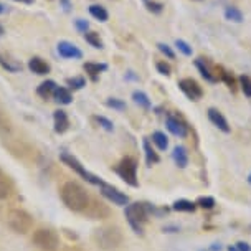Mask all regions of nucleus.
<instances>
[{
	"label": "nucleus",
	"mask_w": 251,
	"mask_h": 251,
	"mask_svg": "<svg viewBox=\"0 0 251 251\" xmlns=\"http://www.w3.org/2000/svg\"><path fill=\"white\" fill-rule=\"evenodd\" d=\"M61 200L70 210L73 212H84L89 207V197L86 194V190L83 188V185H79L78 182H66L61 187Z\"/></svg>",
	"instance_id": "obj_1"
},
{
	"label": "nucleus",
	"mask_w": 251,
	"mask_h": 251,
	"mask_svg": "<svg viewBox=\"0 0 251 251\" xmlns=\"http://www.w3.org/2000/svg\"><path fill=\"white\" fill-rule=\"evenodd\" d=\"M124 215L127 218V223L131 225L136 235H144V223L149 218L146 201H134V203L126 205Z\"/></svg>",
	"instance_id": "obj_2"
},
{
	"label": "nucleus",
	"mask_w": 251,
	"mask_h": 251,
	"mask_svg": "<svg viewBox=\"0 0 251 251\" xmlns=\"http://www.w3.org/2000/svg\"><path fill=\"white\" fill-rule=\"evenodd\" d=\"M93 238H94V243L98 245V248H101L104 251H111V250H116L123 243V233H121L118 226H102L94 231Z\"/></svg>",
	"instance_id": "obj_3"
},
{
	"label": "nucleus",
	"mask_w": 251,
	"mask_h": 251,
	"mask_svg": "<svg viewBox=\"0 0 251 251\" xmlns=\"http://www.w3.org/2000/svg\"><path fill=\"white\" fill-rule=\"evenodd\" d=\"M7 223L15 233L25 235V233H28L31 230V226H33V218H31V215L28 212H25V210L15 208L8 212Z\"/></svg>",
	"instance_id": "obj_4"
},
{
	"label": "nucleus",
	"mask_w": 251,
	"mask_h": 251,
	"mask_svg": "<svg viewBox=\"0 0 251 251\" xmlns=\"http://www.w3.org/2000/svg\"><path fill=\"white\" fill-rule=\"evenodd\" d=\"M31 241L37 248L43 251H55L60 245V238H58L56 231L50 230V228H38L35 230Z\"/></svg>",
	"instance_id": "obj_5"
},
{
	"label": "nucleus",
	"mask_w": 251,
	"mask_h": 251,
	"mask_svg": "<svg viewBox=\"0 0 251 251\" xmlns=\"http://www.w3.org/2000/svg\"><path fill=\"white\" fill-rule=\"evenodd\" d=\"M114 172L131 187H137V160L134 157H124L114 167Z\"/></svg>",
	"instance_id": "obj_6"
},
{
	"label": "nucleus",
	"mask_w": 251,
	"mask_h": 251,
	"mask_svg": "<svg viewBox=\"0 0 251 251\" xmlns=\"http://www.w3.org/2000/svg\"><path fill=\"white\" fill-rule=\"evenodd\" d=\"M60 159H61V162H63V164L68 165V167H70L71 170H75V172L78 174V176L81 177V178H84L86 182L93 183V185H98V187H100L101 183H102V178H100L98 176H94V174L89 172V170L84 169L83 165H81V162H79V160L76 159L75 155L63 152V154H60Z\"/></svg>",
	"instance_id": "obj_7"
},
{
	"label": "nucleus",
	"mask_w": 251,
	"mask_h": 251,
	"mask_svg": "<svg viewBox=\"0 0 251 251\" xmlns=\"http://www.w3.org/2000/svg\"><path fill=\"white\" fill-rule=\"evenodd\" d=\"M100 190L102 197H106L109 201H113L114 205H119V207H126V205L129 203V197L123 194V192L119 190V188H116L113 185H109V183L102 182L100 185Z\"/></svg>",
	"instance_id": "obj_8"
},
{
	"label": "nucleus",
	"mask_w": 251,
	"mask_h": 251,
	"mask_svg": "<svg viewBox=\"0 0 251 251\" xmlns=\"http://www.w3.org/2000/svg\"><path fill=\"white\" fill-rule=\"evenodd\" d=\"M178 88H180V91L192 101H199L200 98L203 96V89H201L200 84L192 78L180 79V81H178Z\"/></svg>",
	"instance_id": "obj_9"
},
{
	"label": "nucleus",
	"mask_w": 251,
	"mask_h": 251,
	"mask_svg": "<svg viewBox=\"0 0 251 251\" xmlns=\"http://www.w3.org/2000/svg\"><path fill=\"white\" fill-rule=\"evenodd\" d=\"M56 51L65 60H81L83 58V51L75 43H70L66 40H63V42L56 45Z\"/></svg>",
	"instance_id": "obj_10"
},
{
	"label": "nucleus",
	"mask_w": 251,
	"mask_h": 251,
	"mask_svg": "<svg viewBox=\"0 0 251 251\" xmlns=\"http://www.w3.org/2000/svg\"><path fill=\"white\" fill-rule=\"evenodd\" d=\"M165 126H167L169 132H172L174 136H177V137H185L188 134V126L185 124V121L182 118H178V116L169 114L167 121H165Z\"/></svg>",
	"instance_id": "obj_11"
},
{
	"label": "nucleus",
	"mask_w": 251,
	"mask_h": 251,
	"mask_svg": "<svg viewBox=\"0 0 251 251\" xmlns=\"http://www.w3.org/2000/svg\"><path fill=\"white\" fill-rule=\"evenodd\" d=\"M53 126L56 134H65L70 129V118L65 109H56L53 113Z\"/></svg>",
	"instance_id": "obj_12"
},
{
	"label": "nucleus",
	"mask_w": 251,
	"mask_h": 251,
	"mask_svg": "<svg viewBox=\"0 0 251 251\" xmlns=\"http://www.w3.org/2000/svg\"><path fill=\"white\" fill-rule=\"evenodd\" d=\"M28 70L31 71V73H35L38 76H45V75H48L51 71V66H50V63L45 61L43 58L31 56L28 60Z\"/></svg>",
	"instance_id": "obj_13"
},
{
	"label": "nucleus",
	"mask_w": 251,
	"mask_h": 251,
	"mask_svg": "<svg viewBox=\"0 0 251 251\" xmlns=\"http://www.w3.org/2000/svg\"><path fill=\"white\" fill-rule=\"evenodd\" d=\"M0 66L8 73H20L22 71V63L8 53H0Z\"/></svg>",
	"instance_id": "obj_14"
},
{
	"label": "nucleus",
	"mask_w": 251,
	"mask_h": 251,
	"mask_svg": "<svg viewBox=\"0 0 251 251\" xmlns=\"http://www.w3.org/2000/svg\"><path fill=\"white\" fill-rule=\"evenodd\" d=\"M208 119L212 121L215 126H217L220 131L230 132V126H228V121L225 119V116L220 113L218 109H213V107H210V109H208Z\"/></svg>",
	"instance_id": "obj_15"
},
{
	"label": "nucleus",
	"mask_w": 251,
	"mask_h": 251,
	"mask_svg": "<svg viewBox=\"0 0 251 251\" xmlns=\"http://www.w3.org/2000/svg\"><path fill=\"white\" fill-rule=\"evenodd\" d=\"M83 70L86 71V75L93 79V81H96L98 76H100L102 71L107 70V65H106V63H93V61H88V63H84V65H83Z\"/></svg>",
	"instance_id": "obj_16"
},
{
	"label": "nucleus",
	"mask_w": 251,
	"mask_h": 251,
	"mask_svg": "<svg viewBox=\"0 0 251 251\" xmlns=\"http://www.w3.org/2000/svg\"><path fill=\"white\" fill-rule=\"evenodd\" d=\"M53 100H55L58 104H71L73 101V94H71V89L65 88V86H56L55 93H53Z\"/></svg>",
	"instance_id": "obj_17"
},
{
	"label": "nucleus",
	"mask_w": 251,
	"mask_h": 251,
	"mask_svg": "<svg viewBox=\"0 0 251 251\" xmlns=\"http://www.w3.org/2000/svg\"><path fill=\"white\" fill-rule=\"evenodd\" d=\"M56 86L58 84L53 81V79H47V81H43L37 88V94L42 100H50V98H53V93H55Z\"/></svg>",
	"instance_id": "obj_18"
},
{
	"label": "nucleus",
	"mask_w": 251,
	"mask_h": 251,
	"mask_svg": "<svg viewBox=\"0 0 251 251\" xmlns=\"http://www.w3.org/2000/svg\"><path fill=\"white\" fill-rule=\"evenodd\" d=\"M172 157L176 160V164L178 165L180 169H185L188 165V152L183 146H177L176 149L172 152Z\"/></svg>",
	"instance_id": "obj_19"
},
{
	"label": "nucleus",
	"mask_w": 251,
	"mask_h": 251,
	"mask_svg": "<svg viewBox=\"0 0 251 251\" xmlns=\"http://www.w3.org/2000/svg\"><path fill=\"white\" fill-rule=\"evenodd\" d=\"M195 66L199 68V71H200V75L203 76L207 81H210V83H215V81H218V78L215 76L213 73H212V70L208 68V65L205 63V60L203 58H199V60L195 61Z\"/></svg>",
	"instance_id": "obj_20"
},
{
	"label": "nucleus",
	"mask_w": 251,
	"mask_h": 251,
	"mask_svg": "<svg viewBox=\"0 0 251 251\" xmlns=\"http://www.w3.org/2000/svg\"><path fill=\"white\" fill-rule=\"evenodd\" d=\"M142 146H144V154H146V164L149 165H154L157 164L160 160V157L159 154L152 149V146H151V142H149V139H144V142H142Z\"/></svg>",
	"instance_id": "obj_21"
},
{
	"label": "nucleus",
	"mask_w": 251,
	"mask_h": 251,
	"mask_svg": "<svg viewBox=\"0 0 251 251\" xmlns=\"http://www.w3.org/2000/svg\"><path fill=\"white\" fill-rule=\"evenodd\" d=\"M12 192V182L10 178L7 177V174L0 169V200L7 199Z\"/></svg>",
	"instance_id": "obj_22"
},
{
	"label": "nucleus",
	"mask_w": 251,
	"mask_h": 251,
	"mask_svg": "<svg viewBox=\"0 0 251 251\" xmlns=\"http://www.w3.org/2000/svg\"><path fill=\"white\" fill-rule=\"evenodd\" d=\"M197 208V203L190 200H185V199H180V200H176L172 205V210H176V212H187V213H192L195 212Z\"/></svg>",
	"instance_id": "obj_23"
},
{
	"label": "nucleus",
	"mask_w": 251,
	"mask_h": 251,
	"mask_svg": "<svg viewBox=\"0 0 251 251\" xmlns=\"http://www.w3.org/2000/svg\"><path fill=\"white\" fill-rule=\"evenodd\" d=\"M84 40H86V43L91 45L93 48H96V50H102V48H104V43H102V40L100 38V33H96V31H86V33H84Z\"/></svg>",
	"instance_id": "obj_24"
},
{
	"label": "nucleus",
	"mask_w": 251,
	"mask_h": 251,
	"mask_svg": "<svg viewBox=\"0 0 251 251\" xmlns=\"http://www.w3.org/2000/svg\"><path fill=\"white\" fill-rule=\"evenodd\" d=\"M132 100L136 104H139L142 107V109H151V100H149V96H147L146 93H142V91H134L132 93Z\"/></svg>",
	"instance_id": "obj_25"
},
{
	"label": "nucleus",
	"mask_w": 251,
	"mask_h": 251,
	"mask_svg": "<svg viewBox=\"0 0 251 251\" xmlns=\"http://www.w3.org/2000/svg\"><path fill=\"white\" fill-rule=\"evenodd\" d=\"M152 142L157 146V149H159V151H165L169 147L167 136H165L164 132H160V131H155L154 134H152Z\"/></svg>",
	"instance_id": "obj_26"
},
{
	"label": "nucleus",
	"mask_w": 251,
	"mask_h": 251,
	"mask_svg": "<svg viewBox=\"0 0 251 251\" xmlns=\"http://www.w3.org/2000/svg\"><path fill=\"white\" fill-rule=\"evenodd\" d=\"M89 13H91V17H94L96 20H100V22H106L107 20V17H109V13H107V10L102 5H91L89 7Z\"/></svg>",
	"instance_id": "obj_27"
},
{
	"label": "nucleus",
	"mask_w": 251,
	"mask_h": 251,
	"mask_svg": "<svg viewBox=\"0 0 251 251\" xmlns=\"http://www.w3.org/2000/svg\"><path fill=\"white\" fill-rule=\"evenodd\" d=\"M225 17H226V20L235 22V24L243 22V13H241L240 8H236V7H226L225 8Z\"/></svg>",
	"instance_id": "obj_28"
},
{
	"label": "nucleus",
	"mask_w": 251,
	"mask_h": 251,
	"mask_svg": "<svg viewBox=\"0 0 251 251\" xmlns=\"http://www.w3.org/2000/svg\"><path fill=\"white\" fill-rule=\"evenodd\" d=\"M66 86H68V89L78 91V89H83L86 86V79H84V76H73V78L66 79Z\"/></svg>",
	"instance_id": "obj_29"
},
{
	"label": "nucleus",
	"mask_w": 251,
	"mask_h": 251,
	"mask_svg": "<svg viewBox=\"0 0 251 251\" xmlns=\"http://www.w3.org/2000/svg\"><path fill=\"white\" fill-rule=\"evenodd\" d=\"M217 71H220V78H222L223 81L226 83V86L230 88L231 91H233V89H235V86H236V84H235V78H233V75H231V73H228V71H226L225 68H222V66H218Z\"/></svg>",
	"instance_id": "obj_30"
},
{
	"label": "nucleus",
	"mask_w": 251,
	"mask_h": 251,
	"mask_svg": "<svg viewBox=\"0 0 251 251\" xmlns=\"http://www.w3.org/2000/svg\"><path fill=\"white\" fill-rule=\"evenodd\" d=\"M195 203H197V207H200L203 210H212L215 207V199L213 197H200Z\"/></svg>",
	"instance_id": "obj_31"
},
{
	"label": "nucleus",
	"mask_w": 251,
	"mask_h": 251,
	"mask_svg": "<svg viewBox=\"0 0 251 251\" xmlns=\"http://www.w3.org/2000/svg\"><path fill=\"white\" fill-rule=\"evenodd\" d=\"M240 84H241V91L245 93V96L251 98V78H250V76H246V75L241 76Z\"/></svg>",
	"instance_id": "obj_32"
},
{
	"label": "nucleus",
	"mask_w": 251,
	"mask_h": 251,
	"mask_svg": "<svg viewBox=\"0 0 251 251\" xmlns=\"http://www.w3.org/2000/svg\"><path fill=\"white\" fill-rule=\"evenodd\" d=\"M94 121H96V123L100 124L101 127L104 129V131H109V132L114 131V124L111 123V121L107 119V118H104V116H94Z\"/></svg>",
	"instance_id": "obj_33"
},
{
	"label": "nucleus",
	"mask_w": 251,
	"mask_h": 251,
	"mask_svg": "<svg viewBox=\"0 0 251 251\" xmlns=\"http://www.w3.org/2000/svg\"><path fill=\"white\" fill-rule=\"evenodd\" d=\"M106 104L109 107H113V109H118V111L126 109V102L123 100H118V98H109V100L106 101Z\"/></svg>",
	"instance_id": "obj_34"
},
{
	"label": "nucleus",
	"mask_w": 251,
	"mask_h": 251,
	"mask_svg": "<svg viewBox=\"0 0 251 251\" xmlns=\"http://www.w3.org/2000/svg\"><path fill=\"white\" fill-rule=\"evenodd\" d=\"M176 47H177L178 50H180L185 56H190V55H192V47H190V45H188L187 42H183V40H177V42H176Z\"/></svg>",
	"instance_id": "obj_35"
},
{
	"label": "nucleus",
	"mask_w": 251,
	"mask_h": 251,
	"mask_svg": "<svg viewBox=\"0 0 251 251\" xmlns=\"http://www.w3.org/2000/svg\"><path fill=\"white\" fill-rule=\"evenodd\" d=\"M157 47H159L160 53H162V55L167 56L169 60H174V58H176V53H174V50L169 47V45H165V43H159V45H157Z\"/></svg>",
	"instance_id": "obj_36"
},
{
	"label": "nucleus",
	"mask_w": 251,
	"mask_h": 251,
	"mask_svg": "<svg viewBox=\"0 0 251 251\" xmlns=\"http://www.w3.org/2000/svg\"><path fill=\"white\" fill-rule=\"evenodd\" d=\"M75 26L81 31V33H86V31L89 30V24L86 20H83V19H76L75 20Z\"/></svg>",
	"instance_id": "obj_37"
},
{
	"label": "nucleus",
	"mask_w": 251,
	"mask_h": 251,
	"mask_svg": "<svg viewBox=\"0 0 251 251\" xmlns=\"http://www.w3.org/2000/svg\"><path fill=\"white\" fill-rule=\"evenodd\" d=\"M155 68H157V71H159L160 75H164V76H169L170 75V66L165 61H159L155 65Z\"/></svg>",
	"instance_id": "obj_38"
},
{
	"label": "nucleus",
	"mask_w": 251,
	"mask_h": 251,
	"mask_svg": "<svg viewBox=\"0 0 251 251\" xmlns=\"http://www.w3.org/2000/svg\"><path fill=\"white\" fill-rule=\"evenodd\" d=\"M146 5H147V10L152 12V13L162 12V3H159V2H146Z\"/></svg>",
	"instance_id": "obj_39"
},
{
	"label": "nucleus",
	"mask_w": 251,
	"mask_h": 251,
	"mask_svg": "<svg viewBox=\"0 0 251 251\" xmlns=\"http://www.w3.org/2000/svg\"><path fill=\"white\" fill-rule=\"evenodd\" d=\"M235 246H236V250H238V251H251L250 245L246 243V241H238Z\"/></svg>",
	"instance_id": "obj_40"
},
{
	"label": "nucleus",
	"mask_w": 251,
	"mask_h": 251,
	"mask_svg": "<svg viewBox=\"0 0 251 251\" xmlns=\"http://www.w3.org/2000/svg\"><path fill=\"white\" fill-rule=\"evenodd\" d=\"M222 250V245L220 243H213L212 246H210V251H220Z\"/></svg>",
	"instance_id": "obj_41"
},
{
	"label": "nucleus",
	"mask_w": 251,
	"mask_h": 251,
	"mask_svg": "<svg viewBox=\"0 0 251 251\" xmlns=\"http://www.w3.org/2000/svg\"><path fill=\"white\" fill-rule=\"evenodd\" d=\"M13 2H20V3H26V5H31L35 0H13Z\"/></svg>",
	"instance_id": "obj_42"
},
{
	"label": "nucleus",
	"mask_w": 251,
	"mask_h": 251,
	"mask_svg": "<svg viewBox=\"0 0 251 251\" xmlns=\"http://www.w3.org/2000/svg\"><path fill=\"white\" fill-rule=\"evenodd\" d=\"M3 33H5V28H3V25H2V24H0V38H2V37H3Z\"/></svg>",
	"instance_id": "obj_43"
},
{
	"label": "nucleus",
	"mask_w": 251,
	"mask_h": 251,
	"mask_svg": "<svg viewBox=\"0 0 251 251\" xmlns=\"http://www.w3.org/2000/svg\"><path fill=\"white\" fill-rule=\"evenodd\" d=\"M228 251H238V250H236V246H228Z\"/></svg>",
	"instance_id": "obj_44"
},
{
	"label": "nucleus",
	"mask_w": 251,
	"mask_h": 251,
	"mask_svg": "<svg viewBox=\"0 0 251 251\" xmlns=\"http://www.w3.org/2000/svg\"><path fill=\"white\" fill-rule=\"evenodd\" d=\"M3 10H5V8H3V5H2V3H0V15H2V13H3Z\"/></svg>",
	"instance_id": "obj_45"
},
{
	"label": "nucleus",
	"mask_w": 251,
	"mask_h": 251,
	"mask_svg": "<svg viewBox=\"0 0 251 251\" xmlns=\"http://www.w3.org/2000/svg\"><path fill=\"white\" fill-rule=\"evenodd\" d=\"M248 182L251 183V174H250V177H248Z\"/></svg>",
	"instance_id": "obj_46"
}]
</instances>
